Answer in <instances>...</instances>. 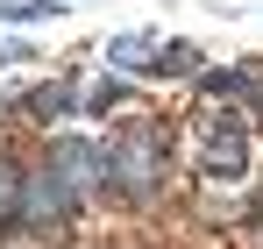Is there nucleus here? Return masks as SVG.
I'll return each instance as SVG.
<instances>
[{
  "mask_svg": "<svg viewBox=\"0 0 263 249\" xmlns=\"http://www.w3.org/2000/svg\"><path fill=\"white\" fill-rule=\"evenodd\" d=\"M199 85H206L214 107H228V100H263V72L256 64H214V72H199Z\"/></svg>",
  "mask_w": 263,
  "mask_h": 249,
  "instance_id": "4",
  "label": "nucleus"
},
{
  "mask_svg": "<svg viewBox=\"0 0 263 249\" xmlns=\"http://www.w3.org/2000/svg\"><path fill=\"white\" fill-rule=\"evenodd\" d=\"M164 171H171V135L157 121H128L121 135H107V192L142 207L164 192Z\"/></svg>",
  "mask_w": 263,
  "mask_h": 249,
  "instance_id": "1",
  "label": "nucleus"
},
{
  "mask_svg": "<svg viewBox=\"0 0 263 249\" xmlns=\"http://www.w3.org/2000/svg\"><path fill=\"white\" fill-rule=\"evenodd\" d=\"M43 171L79 200V207H86L92 192H107V135H50Z\"/></svg>",
  "mask_w": 263,
  "mask_h": 249,
  "instance_id": "3",
  "label": "nucleus"
},
{
  "mask_svg": "<svg viewBox=\"0 0 263 249\" xmlns=\"http://www.w3.org/2000/svg\"><path fill=\"white\" fill-rule=\"evenodd\" d=\"M107 64H114L121 79H149V64H157V36H114V43H107Z\"/></svg>",
  "mask_w": 263,
  "mask_h": 249,
  "instance_id": "5",
  "label": "nucleus"
},
{
  "mask_svg": "<svg viewBox=\"0 0 263 249\" xmlns=\"http://www.w3.org/2000/svg\"><path fill=\"white\" fill-rule=\"evenodd\" d=\"M22 22H64L57 0H0V29H22Z\"/></svg>",
  "mask_w": 263,
  "mask_h": 249,
  "instance_id": "8",
  "label": "nucleus"
},
{
  "mask_svg": "<svg viewBox=\"0 0 263 249\" xmlns=\"http://www.w3.org/2000/svg\"><path fill=\"white\" fill-rule=\"evenodd\" d=\"M249 114H235V107H206L199 121L185 128V157L192 171L206 178V185H235V178H249Z\"/></svg>",
  "mask_w": 263,
  "mask_h": 249,
  "instance_id": "2",
  "label": "nucleus"
},
{
  "mask_svg": "<svg viewBox=\"0 0 263 249\" xmlns=\"http://www.w3.org/2000/svg\"><path fill=\"white\" fill-rule=\"evenodd\" d=\"M86 107V85L79 79H57V85H43L36 100H29V114H43V121H57V114H79Z\"/></svg>",
  "mask_w": 263,
  "mask_h": 249,
  "instance_id": "7",
  "label": "nucleus"
},
{
  "mask_svg": "<svg viewBox=\"0 0 263 249\" xmlns=\"http://www.w3.org/2000/svg\"><path fill=\"white\" fill-rule=\"evenodd\" d=\"M29 57H36V50H29L22 36H0V64H29Z\"/></svg>",
  "mask_w": 263,
  "mask_h": 249,
  "instance_id": "9",
  "label": "nucleus"
},
{
  "mask_svg": "<svg viewBox=\"0 0 263 249\" xmlns=\"http://www.w3.org/2000/svg\"><path fill=\"white\" fill-rule=\"evenodd\" d=\"M22 207H29V171L0 150V228H14V221H22Z\"/></svg>",
  "mask_w": 263,
  "mask_h": 249,
  "instance_id": "6",
  "label": "nucleus"
}]
</instances>
